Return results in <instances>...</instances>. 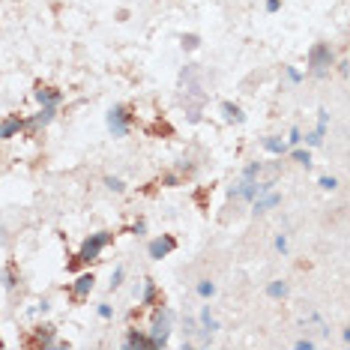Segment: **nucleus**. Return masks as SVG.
Here are the masks:
<instances>
[{"label":"nucleus","mask_w":350,"mask_h":350,"mask_svg":"<svg viewBox=\"0 0 350 350\" xmlns=\"http://www.w3.org/2000/svg\"><path fill=\"white\" fill-rule=\"evenodd\" d=\"M171 324H174V309H168V306L156 309V315H153V327H150V345H153V348H165V345H168Z\"/></svg>","instance_id":"obj_1"},{"label":"nucleus","mask_w":350,"mask_h":350,"mask_svg":"<svg viewBox=\"0 0 350 350\" xmlns=\"http://www.w3.org/2000/svg\"><path fill=\"white\" fill-rule=\"evenodd\" d=\"M333 60H336V54H333V48L327 42H318V45L309 48V72L312 75H318V78L327 75L330 66H333Z\"/></svg>","instance_id":"obj_2"},{"label":"nucleus","mask_w":350,"mask_h":350,"mask_svg":"<svg viewBox=\"0 0 350 350\" xmlns=\"http://www.w3.org/2000/svg\"><path fill=\"white\" fill-rule=\"evenodd\" d=\"M105 123H108V132H111L114 138H126V135L132 132V114H129L126 105H114V108L108 111Z\"/></svg>","instance_id":"obj_3"},{"label":"nucleus","mask_w":350,"mask_h":350,"mask_svg":"<svg viewBox=\"0 0 350 350\" xmlns=\"http://www.w3.org/2000/svg\"><path fill=\"white\" fill-rule=\"evenodd\" d=\"M111 243V234L108 231H99V234H90L84 243H81V252H78V264H90L102 255V249Z\"/></svg>","instance_id":"obj_4"},{"label":"nucleus","mask_w":350,"mask_h":350,"mask_svg":"<svg viewBox=\"0 0 350 350\" xmlns=\"http://www.w3.org/2000/svg\"><path fill=\"white\" fill-rule=\"evenodd\" d=\"M174 249H177V237H171V234H162V237H156V240L147 246V255H150L153 261H162V258H168Z\"/></svg>","instance_id":"obj_5"},{"label":"nucleus","mask_w":350,"mask_h":350,"mask_svg":"<svg viewBox=\"0 0 350 350\" xmlns=\"http://www.w3.org/2000/svg\"><path fill=\"white\" fill-rule=\"evenodd\" d=\"M327 126H330V111L321 108V111H318V129H315L312 135H306V144H309V147H321V144H324V135H327Z\"/></svg>","instance_id":"obj_6"},{"label":"nucleus","mask_w":350,"mask_h":350,"mask_svg":"<svg viewBox=\"0 0 350 350\" xmlns=\"http://www.w3.org/2000/svg\"><path fill=\"white\" fill-rule=\"evenodd\" d=\"M93 285H96L93 273H81V276L75 279V285H72V297H75V300H84V297H90Z\"/></svg>","instance_id":"obj_7"},{"label":"nucleus","mask_w":350,"mask_h":350,"mask_svg":"<svg viewBox=\"0 0 350 350\" xmlns=\"http://www.w3.org/2000/svg\"><path fill=\"white\" fill-rule=\"evenodd\" d=\"M18 132H24V120H21V117H15V114H9V117L0 123V141L15 138Z\"/></svg>","instance_id":"obj_8"},{"label":"nucleus","mask_w":350,"mask_h":350,"mask_svg":"<svg viewBox=\"0 0 350 350\" xmlns=\"http://www.w3.org/2000/svg\"><path fill=\"white\" fill-rule=\"evenodd\" d=\"M60 99H63V93L60 90H54V87H36V102L39 105H60Z\"/></svg>","instance_id":"obj_9"},{"label":"nucleus","mask_w":350,"mask_h":350,"mask_svg":"<svg viewBox=\"0 0 350 350\" xmlns=\"http://www.w3.org/2000/svg\"><path fill=\"white\" fill-rule=\"evenodd\" d=\"M279 204H282V195H276V192H264V195L255 198V213H267V210H273V207H279Z\"/></svg>","instance_id":"obj_10"},{"label":"nucleus","mask_w":350,"mask_h":350,"mask_svg":"<svg viewBox=\"0 0 350 350\" xmlns=\"http://www.w3.org/2000/svg\"><path fill=\"white\" fill-rule=\"evenodd\" d=\"M264 150L273 153V156H285L288 153V141L279 138V135H270V138H264Z\"/></svg>","instance_id":"obj_11"},{"label":"nucleus","mask_w":350,"mask_h":350,"mask_svg":"<svg viewBox=\"0 0 350 350\" xmlns=\"http://www.w3.org/2000/svg\"><path fill=\"white\" fill-rule=\"evenodd\" d=\"M216 330H219V321L210 315V306H204V309H201V333L207 336V342H210V336H213Z\"/></svg>","instance_id":"obj_12"},{"label":"nucleus","mask_w":350,"mask_h":350,"mask_svg":"<svg viewBox=\"0 0 350 350\" xmlns=\"http://www.w3.org/2000/svg\"><path fill=\"white\" fill-rule=\"evenodd\" d=\"M126 348L138 350V348H153V345H150V336H144V333H138V330H129V336H126Z\"/></svg>","instance_id":"obj_13"},{"label":"nucleus","mask_w":350,"mask_h":350,"mask_svg":"<svg viewBox=\"0 0 350 350\" xmlns=\"http://www.w3.org/2000/svg\"><path fill=\"white\" fill-rule=\"evenodd\" d=\"M222 114H225L228 123H243L246 120L243 111H240V105H234V102H222Z\"/></svg>","instance_id":"obj_14"},{"label":"nucleus","mask_w":350,"mask_h":350,"mask_svg":"<svg viewBox=\"0 0 350 350\" xmlns=\"http://www.w3.org/2000/svg\"><path fill=\"white\" fill-rule=\"evenodd\" d=\"M267 297H270V300H282V297H288V282H282V279L270 282V285H267Z\"/></svg>","instance_id":"obj_15"},{"label":"nucleus","mask_w":350,"mask_h":350,"mask_svg":"<svg viewBox=\"0 0 350 350\" xmlns=\"http://www.w3.org/2000/svg\"><path fill=\"white\" fill-rule=\"evenodd\" d=\"M156 303V282L153 279H144V288H141V306H153Z\"/></svg>","instance_id":"obj_16"},{"label":"nucleus","mask_w":350,"mask_h":350,"mask_svg":"<svg viewBox=\"0 0 350 350\" xmlns=\"http://www.w3.org/2000/svg\"><path fill=\"white\" fill-rule=\"evenodd\" d=\"M294 162H300V165H306V168H312V150L306 147V150H300V147H294Z\"/></svg>","instance_id":"obj_17"},{"label":"nucleus","mask_w":350,"mask_h":350,"mask_svg":"<svg viewBox=\"0 0 350 350\" xmlns=\"http://www.w3.org/2000/svg\"><path fill=\"white\" fill-rule=\"evenodd\" d=\"M195 291H198V297H204V300H210V297H213V294H216V285H213V282H210V279H201V282H198V288H195Z\"/></svg>","instance_id":"obj_18"},{"label":"nucleus","mask_w":350,"mask_h":350,"mask_svg":"<svg viewBox=\"0 0 350 350\" xmlns=\"http://www.w3.org/2000/svg\"><path fill=\"white\" fill-rule=\"evenodd\" d=\"M180 42H183V48H186V51L201 48V36H198V33H183V39H180Z\"/></svg>","instance_id":"obj_19"},{"label":"nucleus","mask_w":350,"mask_h":350,"mask_svg":"<svg viewBox=\"0 0 350 350\" xmlns=\"http://www.w3.org/2000/svg\"><path fill=\"white\" fill-rule=\"evenodd\" d=\"M261 168H264L261 162H252V165H249V168L243 171V180H258V174H261Z\"/></svg>","instance_id":"obj_20"},{"label":"nucleus","mask_w":350,"mask_h":350,"mask_svg":"<svg viewBox=\"0 0 350 350\" xmlns=\"http://www.w3.org/2000/svg\"><path fill=\"white\" fill-rule=\"evenodd\" d=\"M105 186H108L111 192H126V183H123L120 177H105Z\"/></svg>","instance_id":"obj_21"},{"label":"nucleus","mask_w":350,"mask_h":350,"mask_svg":"<svg viewBox=\"0 0 350 350\" xmlns=\"http://www.w3.org/2000/svg\"><path fill=\"white\" fill-rule=\"evenodd\" d=\"M123 276H126V270L123 267H114V273H111V291H117L123 285Z\"/></svg>","instance_id":"obj_22"},{"label":"nucleus","mask_w":350,"mask_h":350,"mask_svg":"<svg viewBox=\"0 0 350 350\" xmlns=\"http://www.w3.org/2000/svg\"><path fill=\"white\" fill-rule=\"evenodd\" d=\"M15 282H18V279H15V270H12V267H6V270H3V285H6V291H12V288H15Z\"/></svg>","instance_id":"obj_23"},{"label":"nucleus","mask_w":350,"mask_h":350,"mask_svg":"<svg viewBox=\"0 0 350 350\" xmlns=\"http://www.w3.org/2000/svg\"><path fill=\"white\" fill-rule=\"evenodd\" d=\"M285 78H288L291 84H300V81H303V72L294 69V66H288V69H285Z\"/></svg>","instance_id":"obj_24"},{"label":"nucleus","mask_w":350,"mask_h":350,"mask_svg":"<svg viewBox=\"0 0 350 350\" xmlns=\"http://www.w3.org/2000/svg\"><path fill=\"white\" fill-rule=\"evenodd\" d=\"M300 141H303V132H300V129L294 126V129H291V135H288V147H297Z\"/></svg>","instance_id":"obj_25"},{"label":"nucleus","mask_w":350,"mask_h":350,"mask_svg":"<svg viewBox=\"0 0 350 350\" xmlns=\"http://www.w3.org/2000/svg\"><path fill=\"white\" fill-rule=\"evenodd\" d=\"M339 186V180L336 177H321V189H327V192H333Z\"/></svg>","instance_id":"obj_26"},{"label":"nucleus","mask_w":350,"mask_h":350,"mask_svg":"<svg viewBox=\"0 0 350 350\" xmlns=\"http://www.w3.org/2000/svg\"><path fill=\"white\" fill-rule=\"evenodd\" d=\"M276 252H282V255L288 252V234H279L276 237Z\"/></svg>","instance_id":"obj_27"},{"label":"nucleus","mask_w":350,"mask_h":350,"mask_svg":"<svg viewBox=\"0 0 350 350\" xmlns=\"http://www.w3.org/2000/svg\"><path fill=\"white\" fill-rule=\"evenodd\" d=\"M111 315H114V312H111V306H108V303H99V318H105V321H108Z\"/></svg>","instance_id":"obj_28"},{"label":"nucleus","mask_w":350,"mask_h":350,"mask_svg":"<svg viewBox=\"0 0 350 350\" xmlns=\"http://www.w3.org/2000/svg\"><path fill=\"white\" fill-rule=\"evenodd\" d=\"M279 9H282V3H279V0H267V12H270V15H276Z\"/></svg>","instance_id":"obj_29"},{"label":"nucleus","mask_w":350,"mask_h":350,"mask_svg":"<svg viewBox=\"0 0 350 350\" xmlns=\"http://www.w3.org/2000/svg\"><path fill=\"white\" fill-rule=\"evenodd\" d=\"M315 348V342H309V339H300L297 342V350H312Z\"/></svg>","instance_id":"obj_30"}]
</instances>
